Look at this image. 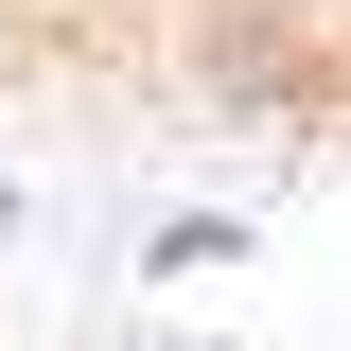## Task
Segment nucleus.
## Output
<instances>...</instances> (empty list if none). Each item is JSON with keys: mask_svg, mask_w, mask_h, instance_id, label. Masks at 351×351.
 I'll use <instances>...</instances> for the list:
<instances>
[{"mask_svg": "<svg viewBox=\"0 0 351 351\" xmlns=\"http://www.w3.org/2000/svg\"><path fill=\"white\" fill-rule=\"evenodd\" d=\"M246 263V211H158L141 228V281H228Z\"/></svg>", "mask_w": 351, "mask_h": 351, "instance_id": "nucleus-1", "label": "nucleus"}, {"mask_svg": "<svg viewBox=\"0 0 351 351\" xmlns=\"http://www.w3.org/2000/svg\"><path fill=\"white\" fill-rule=\"evenodd\" d=\"M0 228H18V176H0Z\"/></svg>", "mask_w": 351, "mask_h": 351, "instance_id": "nucleus-2", "label": "nucleus"}]
</instances>
